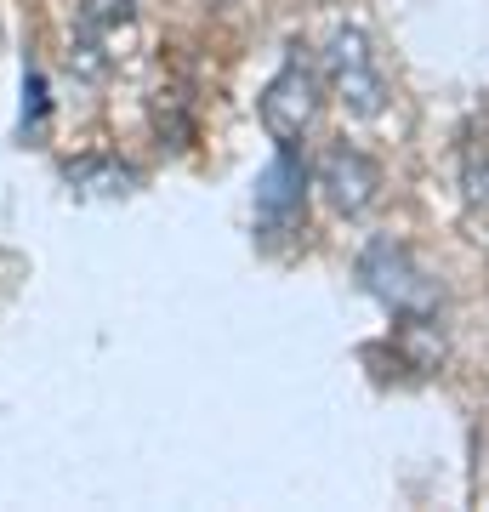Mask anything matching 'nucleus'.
Masks as SVG:
<instances>
[{
  "mask_svg": "<svg viewBox=\"0 0 489 512\" xmlns=\"http://www.w3.org/2000/svg\"><path fill=\"white\" fill-rule=\"evenodd\" d=\"M353 274H359L364 296H376L381 308L399 313V319L404 313H438V302H444V285L404 239H370L353 262Z\"/></svg>",
  "mask_w": 489,
  "mask_h": 512,
  "instance_id": "obj_1",
  "label": "nucleus"
},
{
  "mask_svg": "<svg viewBox=\"0 0 489 512\" xmlns=\"http://www.w3.org/2000/svg\"><path fill=\"white\" fill-rule=\"evenodd\" d=\"M308 160L296 154V143H273V160L256 171V245L262 251H285L290 239H302L308 228Z\"/></svg>",
  "mask_w": 489,
  "mask_h": 512,
  "instance_id": "obj_2",
  "label": "nucleus"
},
{
  "mask_svg": "<svg viewBox=\"0 0 489 512\" xmlns=\"http://www.w3.org/2000/svg\"><path fill=\"white\" fill-rule=\"evenodd\" d=\"M319 109H325V74H319V63L308 57L302 40H290L279 74H273L268 86H262V97H256L262 131H268L273 143H302L313 131V120H319Z\"/></svg>",
  "mask_w": 489,
  "mask_h": 512,
  "instance_id": "obj_3",
  "label": "nucleus"
},
{
  "mask_svg": "<svg viewBox=\"0 0 489 512\" xmlns=\"http://www.w3.org/2000/svg\"><path fill=\"white\" fill-rule=\"evenodd\" d=\"M325 80H330V92H336V103H342L353 120H376V114H387V103H393V86H387V74H381L376 46H370V35L353 29V23H342V29L330 35Z\"/></svg>",
  "mask_w": 489,
  "mask_h": 512,
  "instance_id": "obj_4",
  "label": "nucleus"
},
{
  "mask_svg": "<svg viewBox=\"0 0 489 512\" xmlns=\"http://www.w3.org/2000/svg\"><path fill=\"white\" fill-rule=\"evenodd\" d=\"M313 183H319V194H325V205L336 211V217L359 222V217H370V211L381 205L387 171H381V160H376V154H364V148L330 143L325 154H319V171H313Z\"/></svg>",
  "mask_w": 489,
  "mask_h": 512,
  "instance_id": "obj_5",
  "label": "nucleus"
},
{
  "mask_svg": "<svg viewBox=\"0 0 489 512\" xmlns=\"http://www.w3.org/2000/svg\"><path fill=\"white\" fill-rule=\"evenodd\" d=\"M63 183L80 194V200H120L137 188V171L114 154H80V160L63 165Z\"/></svg>",
  "mask_w": 489,
  "mask_h": 512,
  "instance_id": "obj_6",
  "label": "nucleus"
},
{
  "mask_svg": "<svg viewBox=\"0 0 489 512\" xmlns=\"http://www.w3.org/2000/svg\"><path fill=\"white\" fill-rule=\"evenodd\" d=\"M393 348H399L404 370L433 376V370L444 365V330L433 325V313H404V325L393 330Z\"/></svg>",
  "mask_w": 489,
  "mask_h": 512,
  "instance_id": "obj_7",
  "label": "nucleus"
},
{
  "mask_svg": "<svg viewBox=\"0 0 489 512\" xmlns=\"http://www.w3.org/2000/svg\"><path fill=\"white\" fill-rule=\"evenodd\" d=\"M40 126H46V74L29 63V69H23V137L40 131Z\"/></svg>",
  "mask_w": 489,
  "mask_h": 512,
  "instance_id": "obj_8",
  "label": "nucleus"
},
{
  "mask_svg": "<svg viewBox=\"0 0 489 512\" xmlns=\"http://www.w3.org/2000/svg\"><path fill=\"white\" fill-rule=\"evenodd\" d=\"M461 183H467V200L489 211V154H484L478 143L461 154Z\"/></svg>",
  "mask_w": 489,
  "mask_h": 512,
  "instance_id": "obj_9",
  "label": "nucleus"
}]
</instances>
